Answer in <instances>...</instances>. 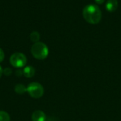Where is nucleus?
<instances>
[{"instance_id":"nucleus-1","label":"nucleus","mask_w":121,"mask_h":121,"mask_svg":"<svg viewBox=\"0 0 121 121\" xmlns=\"http://www.w3.org/2000/svg\"><path fill=\"white\" fill-rule=\"evenodd\" d=\"M84 19L89 24H96L99 23L102 18V13L100 8L93 4L86 5L83 9Z\"/></svg>"},{"instance_id":"nucleus-2","label":"nucleus","mask_w":121,"mask_h":121,"mask_svg":"<svg viewBox=\"0 0 121 121\" xmlns=\"http://www.w3.org/2000/svg\"><path fill=\"white\" fill-rule=\"evenodd\" d=\"M31 53L35 58L38 60H44L48 57L49 50L45 44L38 41L34 43L32 46Z\"/></svg>"},{"instance_id":"nucleus-3","label":"nucleus","mask_w":121,"mask_h":121,"mask_svg":"<svg viewBox=\"0 0 121 121\" xmlns=\"http://www.w3.org/2000/svg\"><path fill=\"white\" fill-rule=\"evenodd\" d=\"M27 92L30 97L33 98H40L44 94V88L43 86L37 82L30 83L27 87Z\"/></svg>"},{"instance_id":"nucleus-4","label":"nucleus","mask_w":121,"mask_h":121,"mask_svg":"<svg viewBox=\"0 0 121 121\" xmlns=\"http://www.w3.org/2000/svg\"><path fill=\"white\" fill-rule=\"evenodd\" d=\"M9 61L12 66L20 68L26 65L27 58L23 53L21 52H16L11 56Z\"/></svg>"},{"instance_id":"nucleus-5","label":"nucleus","mask_w":121,"mask_h":121,"mask_svg":"<svg viewBox=\"0 0 121 121\" xmlns=\"http://www.w3.org/2000/svg\"><path fill=\"white\" fill-rule=\"evenodd\" d=\"M31 119L32 121H45L46 116L43 111L40 110H37L33 113Z\"/></svg>"},{"instance_id":"nucleus-6","label":"nucleus","mask_w":121,"mask_h":121,"mask_svg":"<svg viewBox=\"0 0 121 121\" xmlns=\"http://www.w3.org/2000/svg\"><path fill=\"white\" fill-rule=\"evenodd\" d=\"M118 0H108L106 4V8L107 11L110 12L115 11L118 9Z\"/></svg>"},{"instance_id":"nucleus-7","label":"nucleus","mask_w":121,"mask_h":121,"mask_svg":"<svg viewBox=\"0 0 121 121\" xmlns=\"http://www.w3.org/2000/svg\"><path fill=\"white\" fill-rule=\"evenodd\" d=\"M35 68L30 66H28L23 70V75L26 78H32L35 75Z\"/></svg>"},{"instance_id":"nucleus-8","label":"nucleus","mask_w":121,"mask_h":121,"mask_svg":"<svg viewBox=\"0 0 121 121\" xmlns=\"http://www.w3.org/2000/svg\"><path fill=\"white\" fill-rule=\"evenodd\" d=\"M14 91L16 93L21 95V94H23L26 92H27V87H26L23 84H17L15 86Z\"/></svg>"},{"instance_id":"nucleus-9","label":"nucleus","mask_w":121,"mask_h":121,"mask_svg":"<svg viewBox=\"0 0 121 121\" xmlns=\"http://www.w3.org/2000/svg\"><path fill=\"white\" fill-rule=\"evenodd\" d=\"M40 34L38 32V31H33L30 35V40L34 42V43H36V42H38L39 40H40Z\"/></svg>"},{"instance_id":"nucleus-10","label":"nucleus","mask_w":121,"mask_h":121,"mask_svg":"<svg viewBox=\"0 0 121 121\" xmlns=\"http://www.w3.org/2000/svg\"><path fill=\"white\" fill-rule=\"evenodd\" d=\"M11 118L9 115L4 111H0V121H10Z\"/></svg>"},{"instance_id":"nucleus-11","label":"nucleus","mask_w":121,"mask_h":121,"mask_svg":"<svg viewBox=\"0 0 121 121\" xmlns=\"http://www.w3.org/2000/svg\"><path fill=\"white\" fill-rule=\"evenodd\" d=\"M11 73H12V71H11V69L9 68H5L4 70H3V73H4L5 76H10V75L11 74Z\"/></svg>"},{"instance_id":"nucleus-12","label":"nucleus","mask_w":121,"mask_h":121,"mask_svg":"<svg viewBox=\"0 0 121 121\" xmlns=\"http://www.w3.org/2000/svg\"><path fill=\"white\" fill-rule=\"evenodd\" d=\"M4 57H5V54H4V51L0 48V63L2 62L4 59Z\"/></svg>"},{"instance_id":"nucleus-13","label":"nucleus","mask_w":121,"mask_h":121,"mask_svg":"<svg viewBox=\"0 0 121 121\" xmlns=\"http://www.w3.org/2000/svg\"><path fill=\"white\" fill-rule=\"evenodd\" d=\"M16 76H21V75H23V71H21V69H17L16 71Z\"/></svg>"},{"instance_id":"nucleus-14","label":"nucleus","mask_w":121,"mask_h":121,"mask_svg":"<svg viewBox=\"0 0 121 121\" xmlns=\"http://www.w3.org/2000/svg\"><path fill=\"white\" fill-rule=\"evenodd\" d=\"M105 0H95V1L97 3V4H101L104 2Z\"/></svg>"},{"instance_id":"nucleus-15","label":"nucleus","mask_w":121,"mask_h":121,"mask_svg":"<svg viewBox=\"0 0 121 121\" xmlns=\"http://www.w3.org/2000/svg\"><path fill=\"white\" fill-rule=\"evenodd\" d=\"M2 74H3V69H2L1 66H0V78H1V77L2 76Z\"/></svg>"}]
</instances>
